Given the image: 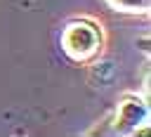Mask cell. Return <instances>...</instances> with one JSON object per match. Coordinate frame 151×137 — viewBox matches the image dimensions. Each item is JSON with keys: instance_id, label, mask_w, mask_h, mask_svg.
Returning <instances> with one entry per match:
<instances>
[{"instance_id": "7a4b0ae2", "label": "cell", "mask_w": 151, "mask_h": 137, "mask_svg": "<svg viewBox=\"0 0 151 137\" xmlns=\"http://www.w3.org/2000/svg\"><path fill=\"white\" fill-rule=\"evenodd\" d=\"M146 123H149V109L146 104L134 97L127 94L118 102L116 113H113V128L111 132H120V135H144L146 132Z\"/></svg>"}, {"instance_id": "3957f363", "label": "cell", "mask_w": 151, "mask_h": 137, "mask_svg": "<svg viewBox=\"0 0 151 137\" xmlns=\"http://www.w3.org/2000/svg\"><path fill=\"white\" fill-rule=\"evenodd\" d=\"M111 7L120 9V12H146L149 9V0H109Z\"/></svg>"}, {"instance_id": "6da1fadb", "label": "cell", "mask_w": 151, "mask_h": 137, "mask_svg": "<svg viewBox=\"0 0 151 137\" xmlns=\"http://www.w3.org/2000/svg\"><path fill=\"white\" fill-rule=\"evenodd\" d=\"M61 47L73 61H90L99 54L101 47V31L97 24L76 19L71 21L61 33Z\"/></svg>"}]
</instances>
